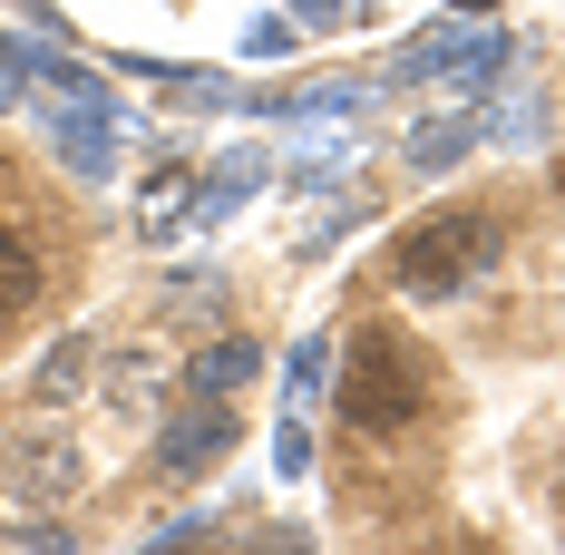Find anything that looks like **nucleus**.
<instances>
[{"mask_svg":"<svg viewBox=\"0 0 565 555\" xmlns=\"http://www.w3.org/2000/svg\"><path fill=\"white\" fill-rule=\"evenodd\" d=\"M30 292H40V254L0 224V312H30Z\"/></svg>","mask_w":565,"mask_h":555,"instance_id":"423d86ee","label":"nucleus"},{"mask_svg":"<svg viewBox=\"0 0 565 555\" xmlns=\"http://www.w3.org/2000/svg\"><path fill=\"white\" fill-rule=\"evenodd\" d=\"M419 399H429V389H419V361H409L391 332H361V341H351V361H341V419H351L361 439L409 429Z\"/></svg>","mask_w":565,"mask_h":555,"instance_id":"f03ea898","label":"nucleus"},{"mask_svg":"<svg viewBox=\"0 0 565 555\" xmlns=\"http://www.w3.org/2000/svg\"><path fill=\"white\" fill-rule=\"evenodd\" d=\"M68 488H78V448H30V458H20V498L58 506Z\"/></svg>","mask_w":565,"mask_h":555,"instance_id":"39448f33","label":"nucleus"},{"mask_svg":"<svg viewBox=\"0 0 565 555\" xmlns=\"http://www.w3.org/2000/svg\"><path fill=\"white\" fill-rule=\"evenodd\" d=\"M225 448H234L225 399H195V409L175 419L167 439H157V468H167V478H195V468H205V458H225Z\"/></svg>","mask_w":565,"mask_h":555,"instance_id":"7ed1b4c3","label":"nucleus"},{"mask_svg":"<svg viewBox=\"0 0 565 555\" xmlns=\"http://www.w3.org/2000/svg\"><path fill=\"white\" fill-rule=\"evenodd\" d=\"M292 20H312V30H332V20H341V0H292Z\"/></svg>","mask_w":565,"mask_h":555,"instance_id":"1a4fd4ad","label":"nucleus"},{"mask_svg":"<svg viewBox=\"0 0 565 555\" xmlns=\"http://www.w3.org/2000/svg\"><path fill=\"white\" fill-rule=\"evenodd\" d=\"M254 371H264V351L234 332V341H205V351L185 361V389H195V399H234V389L254 381Z\"/></svg>","mask_w":565,"mask_h":555,"instance_id":"20e7f679","label":"nucleus"},{"mask_svg":"<svg viewBox=\"0 0 565 555\" xmlns=\"http://www.w3.org/2000/svg\"><path fill=\"white\" fill-rule=\"evenodd\" d=\"M449 10H458V20H488V10H498V0H449Z\"/></svg>","mask_w":565,"mask_h":555,"instance_id":"9d476101","label":"nucleus"},{"mask_svg":"<svg viewBox=\"0 0 565 555\" xmlns=\"http://www.w3.org/2000/svg\"><path fill=\"white\" fill-rule=\"evenodd\" d=\"M468 137H478V127H468V117H439V127H419V137H409V167H458V157H468Z\"/></svg>","mask_w":565,"mask_h":555,"instance_id":"0eeeda50","label":"nucleus"},{"mask_svg":"<svg viewBox=\"0 0 565 555\" xmlns=\"http://www.w3.org/2000/svg\"><path fill=\"white\" fill-rule=\"evenodd\" d=\"M498 215L488 205H449V215H419L409 234L391 244V282L399 292H419V302H449V292H468V282L498 264Z\"/></svg>","mask_w":565,"mask_h":555,"instance_id":"f257e3e1","label":"nucleus"},{"mask_svg":"<svg viewBox=\"0 0 565 555\" xmlns=\"http://www.w3.org/2000/svg\"><path fill=\"white\" fill-rule=\"evenodd\" d=\"M78 381H88V341H58L40 361V399H78Z\"/></svg>","mask_w":565,"mask_h":555,"instance_id":"6e6552de","label":"nucleus"}]
</instances>
